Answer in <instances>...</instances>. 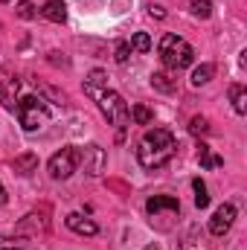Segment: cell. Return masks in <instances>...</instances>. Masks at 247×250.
<instances>
[{
	"label": "cell",
	"instance_id": "cell-11",
	"mask_svg": "<svg viewBox=\"0 0 247 250\" xmlns=\"http://www.w3.org/2000/svg\"><path fill=\"white\" fill-rule=\"evenodd\" d=\"M0 84H3V105H6L9 111H15V108H18V102H15V93H18V79L6 76V70H3V73H0Z\"/></svg>",
	"mask_w": 247,
	"mask_h": 250
},
{
	"label": "cell",
	"instance_id": "cell-17",
	"mask_svg": "<svg viewBox=\"0 0 247 250\" xmlns=\"http://www.w3.org/2000/svg\"><path fill=\"white\" fill-rule=\"evenodd\" d=\"M192 189H195V207H198V209L209 207V192H206V184H204L201 178L192 181Z\"/></svg>",
	"mask_w": 247,
	"mask_h": 250
},
{
	"label": "cell",
	"instance_id": "cell-26",
	"mask_svg": "<svg viewBox=\"0 0 247 250\" xmlns=\"http://www.w3.org/2000/svg\"><path fill=\"white\" fill-rule=\"evenodd\" d=\"M47 62H50V64H56V67H70V62L64 59V53H59V50L47 53Z\"/></svg>",
	"mask_w": 247,
	"mask_h": 250
},
{
	"label": "cell",
	"instance_id": "cell-3",
	"mask_svg": "<svg viewBox=\"0 0 247 250\" xmlns=\"http://www.w3.org/2000/svg\"><path fill=\"white\" fill-rule=\"evenodd\" d=\"M160 62L166 64L169 70H184V67H189L195 62V50L189 47L186 38L169 32V35L160 38Z\"/></svg>",
	"mask_w": 247,
	"mask_h": 250
},
{
	"label": "cell",
	"instance_id": "cell-19",
	"mask_svg": "<svg viewBox=\"0 0 247 250\" xmlns=\"http://www.w3.org/2000/svg\"><path fill=\"white\" fill-rule=\"evenodd\" d=\"M151 87H157V90H163V93H175L178 84H175L166 73H154V76H151Z\"/></svg>",
	"mask_w": 247,
	"mask_h": 250
},
{
	"label": "cell",
	"instance_id": "cell-30",
	"mask_svg": "<svg viewBox=\"0 0 247 250\" xmlns=\"http://www.w3.org/2000/svg\"><path fill=\"white\" fill-rule=\"evenodd\" d=\"M0 3H6V0H0Z\"/></svg>",
	"mask_w": 247,
	"mask_h": 250
},
{
	"label": "cell",
	"instance_id": "cell-8",
	"mask_svg": "<svg viewBox=\"0 0 247 250\" xmlns=\"http://www.w3.org/2000/svg\"><path fill=\"white\" fill-rule=\"evenodd\" d=\"M64 224H67V230H73V233H79V236H96V233H99L96 221L84 218L82 212H70V215L64 218Z\"/></svg>",
	"mask_w": 247,
	"mask_h": 250
},
{
	"label": "cell",
	"instance_id": "cell-5",
	"mask_svg": "<svg viewBox=\"0 0 247 250\" xmlns=\"http://www.w3.org/2000/svg\"><path fill=\"white\" fill-rule=\"evenodd\" d=\"M79 157H82V151H79L76 146H64L62 151H56V154L50 157V163H47L50 178H53V181H67V178L79 169Z\"/></svg>",
	"mask_w": 247,
	"mask_h": 250
},
{
	"label": "cell",
	"instance_id": "cell-16",
	"mask_svg": "<svg viewBox=\"0 0 247 250\" xmlns=\"http://www.w3.org/2000/svg\"><path fill=\"white\" fill-rule=\"evenodd\" d=\"M198 160H201V166H204V169H215V166H221V163H224L221 157H212V151H209V146H206V143H201V146H198Z\"/></svg>",
	"mask_w": 247,
	"mask_h": 250
},
{
	"label": "cell",
	"instance_id": "cell-4",
	"mask_svg": "<svg viewBox=\"0 0 247 250\" xmlns=\"http://www.w3.org/2000/svg\"><path fill=\"white\" fill-rule=\"evenodd\" d=\"M15 114H18V123H21L23 131H38L41 125L50 120V108H47V102L41 96H23L18 102Z\"/></svg>",
	"mask_w": 247,
	"mask_h": 250
},
{
	"label": "cell",
	"instance_id": "cell-14",
	"mask_svg": "<svg viewBox=\"0 0 247 250\" xmlns=\"http://www.w3.org/2000/svg\"><path fill=\"white\" fill-rule=\"evenodd\" d=\"M230 99H233V111L236 114H247V90L245 84H230Z\"/></svg>",
	"mask_w": 247,
	"mask_h": 250
},
{
	"label": "cell",
	"instance_id": "cell-12",
	"mask_svg": "<svg viewBox=\"0 0 247 250\" xmlns=\"http://www.w3.org/2000/svg\"><path fill=\"white\" fill-rule=\"evenodd\" d=\"M12 169H15L18 175H29V172H35V169H38V154H32V151L18 154V157L12 160Z\"/></svg>",
	"mask_w": 247,
	"mask_h": 250
},
{
	"label": "cell",
	"instance_id": "cell-13",
	"mask_svg": "<svg viewBox=\"0 0 247 250\" xmlns=\"http://www.w3.org/2000/svg\"><path fill=\"white\" fill-rule=\"evenodd\" d=\"M212 76H215V64H201V67H195V70H192L189 82H192V87H201V84L212 82Z\"/></svg>",
	"mask_w": 247,
	"mask_h": 250
},
{
	"label": "cell",
	"instance_id": "cell-29",
	"mask_svg": "<svg viewBox=\"0 0 247 250\" xmlns=\"http://www.w3.org/2000/svg\"><path fill=\"white\" fill-rule=\"evenodd\" d=\"M145 250H157V245H148V248H145Z\"/></svg>",
	"mask_w": 247,
	"mask_h": 250
},
{
	"label": "cell",
	"instance_id": "cell-23",
	"mask_svg": "<svg viewBox=\"0 0 247 250\" xmlns=\"http://www.w3.org/2000/svg\"><path fill=\"white\" fill-rule=\"evenodd\" d=\"M192 15L206 21V18L212 15V0H195V3H192Z\"/></svg>",
	"mask_w": 247,
	"mask_h": 250
},
{
	"label": "cell",
	"instance_id": "cell-20",
	"mask_svg": "<svg viewBox=\"0 0 247 250\" xmlns=\"http://www.w3.org/2000/svg\"><path fill=\"white\" fill-rule=\"evenodd\" d=\"M15 15L23 18V21H32V18H38V9H35V3H29V0H21V3L15 6Z\"/></svg>",
	"mask_w": 247,
	"mask_h": 250
},
{
	"label": "cell",
	"instance_id": "cell-28",
	"mask_svg": "<svg viewBox=\"0 0 247 250\" xmlns=\"http://www.w3.org/2000/svg\"><path fill=\"white\" fill-rule=\"evenodd\" d=\"M6 201H9V195H6V189H3V184H0V207H3Z\"/></svg>",
	"mask_w": 247,
	"mask_h": 250
},
{
	"label": "cell",
	"instance_id": "cell-21",
	"mask_svg": "<svg viewBox=\"0 0 247 250\" xmlns=\"http://www.w3.org/2000/svg\"><path fill=\"white\" fill-rule=\"evenodd\" d=\"M131 50H137V53H148V50H151V38H148V32H134V38H131Z\"/></svg>",
	"mask_w": 247,
	"mask_h": 250
},
{
	"label": "cell",
	"instance_id": "cell-1",
	"mask_svg": "<svg viewBox=\"0 0 247 250\" xmlns=\"http://www.w3.org/2000/svg\"><path fill=\"white\" fill-rule=\"evenodd\" d=\"M175 148H178V140L169 128H148L137 146V160L143 169H160L172 160Z\"/></svg>",
	"mask_w": 247,
	"mask_h": 250
},
{
	"label": "cell",
	"instance_id": "cell-22",
	"mask_svg": "<svg viewBox=\"0 0 247 250\" xmlns=\"http://www.w3.org/2000/svg\"><path fill=\"white\" fill-rule=\"evenodd\" d=\"M26 239L23 236H0V250H23Z\"/></svg>",
	"mask_w": 247,
	"mask_h": 250
},
{
	"label": "cell",
	"instance_id": "cell-2",
	"mask_svg": "<svg viewBox=\"0 0 247 250\" xmlns=\"http://www.w3.org/2000/svg\"><path fill=\"white\" fill-rule=\"evenodd\" d=\"M84 93L96 99L99 111L105 114L108 123L120 131V140H123V131L128 128V123H131V108H128V102H125L117 90H108V87H102V90H84Z\"/></svg>",
	"mask_w": 247,
	"mask_h": 250
},
{
	"label": "cell",
	"instance_id": "cell-7",
	"mask_svg": "<svg viewBox=\"0 0 247 250\" xmlns=\"http://www.w3.org/2000/svg\"><path fill=\"white\" fill-rule=\"evenodd\" d=\"M236 204H221L218 209H215V215L209 218V233L212 236H224L230 227H233V221H236Z\"/></svg>",
	"mask_w": 247,
	"mask_h": 250
},
{
	"label": "cell",
	"instance_id": "cell-25",
	"mask_svg": "<svg viewBox=\"0 0 247 250\" xmlns=\"http://www.w3.org/2000/svg\"><path fill=\"white\" fill-rule=\"evenodd\" d=\"M128 56H131V44H128V41H120V44H117L114 59H117L120 64H125V62H128Z\"/></svg>",
	"mask_w": 247,
	"mask_h": 250
},
{
	"label": "cell",
	"instance_id": "cell-18",
	"mask_svg": "<svg viewBox=\"0 0 247 250\" xmlns=\"http://www.w3.org/2000/svg\"><path fill=\"white\" fill-rule=\"evenodd\" d=\"M131 120H134L137 125H151L154 114H151L148 105H134V108H131Z\"/></svg>",
	"mask_w": 247,
	"mask_h": 250
},
{
	"label": "cell",
	"instance_id": "cell-27",
	"mask_svg": "<svg viewBox=\"0 0 247 250\" xmlns=\"http://www.w3.org/2000/svg\"><path fill=\"white\" fill-rule=\"evenodd\" d=\"M148 15H151V18H157V21H163V18H166L163 6H154V3H148Z\"/></svg>",
	"mask_w": 247,
	"mask_h": 250
},
{
	"label": "cell",
	"instance_id": "cell-6",
	"mask_svg": "<svg viewBox=\"0 0 247 250\" xmlns=\"http://www.w3.org/2000/svg\"><path fill=\"white\" fill-rule=\"evenodd\" d=\"M79 163L84 166V172H87L90 178H99V175L105 172V163H108V154H105V148H102V146H96V143H90V146H84V151H82V157H79Z\"/></svg>",
	"mask_w": 247,
	"mask_h": 250
},
{
	"label": "cell",
	"instance_id": "cell-9",
	"mask_svg": "<svg viewBox=\"0 0 247 250\" xmlns=\"http://www.w3.org/2000/svg\"><path fill=\"white\" fill-rule=\"evenodd\" d=\"M145 209L151 212V215H157V212H163V209H169V212H181V201L178 198H172V195H154V198H148L145 201Z\"/></svg>",
	"mask_w": 247,
	"mask_h": 250
},
{
	"label": "cell",
	"instance_id": "cell-24",
	"mask_svg": "<svg viewBox=\"0 0 247 250\" xmlns=\"http://www.w3.org/2000/svg\"><path fill=\"white\" fill-rule=\"evenodd\" d=\"M189 131H192V134H206V131H209L206 117H192V120H189Z\"/></svg>",
	"mask_w": 247,
	"mask_h": 250
},
{
	"label": "cell",
	"instance_id": "cell-15",
	"mask_svg": "<svg viewBox=\"0 0 247 250\" xmlns=\"http://www.w3.org/2000/svg\"><path fill=\"white\" fill-rule=\"evenodd\" d=\"M105 84H108V73L105 70H90L87 82H84V90H102Z\"/></svg>",
	"mask_w": 247,
	"mask_h": 250
},
{
	"label": "cell",
	"instance_id": "cell-10",
	"mask_svg": "<svg viewBox=\"0 0 247 250\" xmlns=\"http://www.w3.org/2000/svg\"><path fill=\"white\" fill-rule=\"evenodd\" d=\"M38 12H41V18H47L53 23H64L67 21V3L64 0H47Z\"/></svg>",
	"mask_w": 247,
	"mask_h": 250
}]
</instances>
